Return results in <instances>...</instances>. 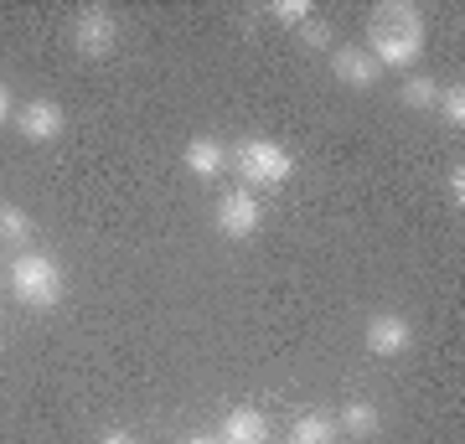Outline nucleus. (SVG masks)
I'll return each mask as SVG.
<instances>
[{
	"label": "nucleus",
	"mask_w": 465,
	"mask_h": 444,
	"mask_svg": "<svg viewBox=\"0 0 465 444\" xmlns=\"http://www.w3.org/2000/svg\"><path fill=\"white\" fill-rule=\"evenodd\" d=\"M424 52V11L409 0H388L367 26V57L378 67H414Z\"/></svg>",
	"instance_id": "obj_1"
},
{
	"label": "nucleus",
	"mask_w": 465,
	"mask_h": 444,
	"mask_svg": "<svg viewBox=\"0 0 465 444\" xmlns=\"http://www.w3.org/2000/svg\"><path fill=\"white\" fill-rule=\"evenodd\" d=\"M238 165V176H243V192H274L295 176V155L280 145V140H269V134H253L243 145L228 155Z\"/></svg>",
	"instance_id": "obj_2"
},
{
	"label": "nucleus",
	"mask_w": 465,
	"mask_h": 444,
	"mask_svg": "<svg viewBox=\"0 0 465 444\" xmlns=\"http://www.w3.org/2000/svg\"><path fill=\"white\" fill-rule=\"evenodd\" d=\"M5 284H11V295L26 305V311H52L57 300H63V263L52 259V253H21L16 263H11V274H5Z\"/></svg>",
	"instance_id": "obj_3"
},
{
	"label": "nucleus",
	"mask_w": 465,
	"mask_h": 444,
	"mask_svg": "<svg viewBox=\"0 0 465 444\" xmlns=\"http://www.w3.org/2000/svg\"><path fill=\"white\" fill-rule=\"evenodd\" d=\"M213 222H217V232H223V238L243 243V238H253V232L264 228V207H259V197H253V192L232 186V192H223V197H217Z\"/></svg>",
	"instance_id": "obj_4"
},
{
	"label": "nucleus",
	"mask_w": 465,
	"mask_h": 444,
	"mask_svg": "<svg viewBox=\"0 0 465 444\" xmlns=\"http://www.w3.org/2000/svg\"><path fill=\"white\" fill-rule=\"evenodd\" d=\"M73 47L84 52V57H109L119 47V16L109 5H84L73 16Z\"/></svg>",
	"instance_id": "obj_5"
},
{
	"label": "nucleus",
	"mask_w": 465,
	"mask_h": 444,
	"mask_svg": "<svg viewBox=\"0 0 465 444\" xmlns=\"http://www.w3.org/2000/svg\"><path fill=\"white\" fill-rule=\"evenodd\" d=\"M11 119H16L21 140H32V145H52V140L67 130V114H63V104H57V99H32V104H21Z\"/></svg>",
	"instance_id": "obj_6"
},
{
	"label": "nucleus",
	"mask_w": 465,
	"mask_h": 444,
	"mask_svg": "<svg viewBox=\"0 0 465 444\" xmlns=\"http://www.w3.org/2000/svg\"><path fill=\"white\" fill-rule=\"evenodd\" d=\"M367 351L372 357H403L409 346H414V326H409V315H399V311H382V315H372L367 321Z\"/></svg>",
	"instance_id": "obj_7"
},
{
	"label": "nucleus",
	"mask_w": 465,
	"mask_h": 444,
	"mask_svg": "<svg viewBox=\"0 0 465 444\" xmlns=\"http://www.w3.org/2000/svg\"><path fill=\"white\" fill-rule=\"evenodd\" d=\"M331 73H336L341 83H347V88H372L382 67L372 63V57H367V47H336V57H331Z\"/></svg>",
	"instance_id": "obj_8"
},
{
	"label": "nucleus",
	"mask_w": 465,
	"mask_h": 444,
	"mask_svg": "<svg viewBox=\"0 0 465 444\" xmlns=\"http://www.w3.org/2000/svg\"><path fill=\"white\" fill-rule=\"evenodd\" d=\"M182 161L192 176H202V182H213V176H223V165H228V150L217 145L213 134H197V140H186Z\"/></svg>",
	"instance_id": "obj_9"
},
{
	"label": "nucleus",
	"mask_w": 465,
	"mask_h": 444,
	"mask_svg": "<svg viewBox=\"0 0 465 444\" xmlns=\"http://www.w3.org/2000/svg\"><path fill=\"white\" fill-rule=\"evenodd\" d=\"M223 444H269V419L259 409H232L223 419Z\"/></svg>",
	"instance_id": "obj_10"
},
{
	"label": "nucleus",
	"mask_w": 465,
	"mask_h": 444,
	"mask_svg": "<svg viewBox=\"0 0 465 444\" xmlns=\"http://www.w3.org/2000/svg\"><path fill=\"white\" fill-rule=\"evenodd\" d=\"M382 429V413L367 403V398H351V403H341V413H336V434H347V439H372Z\"/></svg>",
	"instance_id": "obj_11"
},
{
	"label": "nucleus",
	"mask_w": 465,
	"mask_h": 444,
	"mask_svg": "<svg viewBox=\"0 0 465 444\" xmlns=\"http://www.w3.org/2000/svg\"><path fill=\"white\" fill-rule=\"evenodd\" d=\"M336 439H341L336 419H326V413H300L290 424V444H336Z\"/></svg>",
	"instance_id": "obj_12"
},
{
	"label": "nucleus",
	"mask_w": 465,
	"mask_h": 444,
	"mask_svg": "<svg viewBox=\"0 0 465 444\" xmlns=\"http://www.w3.org/2000/svg\"><path fill=\"white\" fill-rule=\"evenodd\" d=\"M32 232H36V222H32L26 207H0V243L5 248H26Z\"/></svg>",
	"instance_id": "obj_13"
},
{
	"label": "nucleus",
	"mask_w": 465,
	"mask_h": 444,
	"mask_svg": "<svg viewBox=\"0 0 465 444\" xmlns=\"http://www.w3.org/2000/svg\"><path fill=\"white\" fill-rule=\"evenodd\" d=\"M399 99L409 104V109H434V104H440V83L424 78V73H414V78L399 88Z\"/></svg>",
	"instance_id": "obj_14"
},
{
	"label": "nucleus",
	"mask_w": 465,
	"mask_h": 444,
	"mask_svg": "<svg viewBox=\"0 0 465 444\" xmlns=\"http://www.w3.org/2000/svg\"><path fill=\"white\" fill-rule=\"evenodd\" d=\"M434 109H440V119H445V124H455V130H460V124H465V88H460V83L440 88V104H434Z\"/></svg>",
	"instance_id": "obj_15"
},
{
	"label": "nucleus",
	"mask_w": 465,
	"mask_h": 444,
	"mask_svg": "<svg viewBox=\"0 0 465 444\" xmlns=\"http://www.w3.org/2000/svg\"><path fill=\"white\" fill-rule=\"evenodd\" d=\"M269 16L280 21V26H305V21L316 16V11H311V5H305V0H274V5H269Z\"/></svg>",
	"instance_id": "obj_16"
},
{
	"label": "nucleus",
	"mask_w": 465,
	"mask_h": 444,
	"mask_svg": "<svg viewBox=\"0 0 465 444\" xmlns=\"http://www.w3.org/2000/svg\"><path fill=\"white\" fill-rule=\"evenodd\" d=\"M300 42H305V47H326V42H331V26H326V21H321V16H311V21H305V26H300Z\"/></svg>",
	"instance_id": "obj_17"
},
{
	"label": "nucleus",
	"mask_w": 465,
	"mask_h": 444,
	"mask_svg": "<svg viewBox=\"0 0 465 444\" xmlns=\"http://www.w3.org/2000/svg\"><path fill=\"white\" fill-rule=\"evenodd\" d=\"M445 192H450V202H455V207H460V202H465V171H460V165H455V171H450Z\"/></svg>",
	"instance_id": "obj_18"
},
{
	"label": "nucleus",
	"mask_w": 465,
	"mask_h": 444,
	"mask_svg": "<svg viewBox=\"0 0 465 444\" xmlns=\"http://www.w3.org/2000/svg\"><path fill=\"white\" fill-rule=\"evenodd\" d=\"M99 444H134V434H124V429H109Z\"/></svg>",
	"instance_id": "obj_19"
},
{
	"label": "nucleus",
	"mask_w": 465,
	"mask_h": 444,
	"mask_svg": "<svg viewBox=\"0 0 465 444\" xmlns=\"http://www.w3.org/2000/svg\"><path fill=\"white\" fill-rule=\"evenodd\" d=\"M11 114H16V109H11V94H5V83H0V124H5Z\"/></svg>",
	"instance_id": "obj_20"
},
{
	"label": "nucleus",
	"mask_w": 465,
	"mask_h": 444,
	"mask_svg": "<svg viewBox=\"0 0 465 444\" xmlns=\"http://www.w3.org/2000/svg\"><path fill=\"white\" fill-rule=\"evenodd\" d=\"M182 444H223V439H213V434H192V439H182Z\"/></svg>",
	"instance_id": "obj_21"
}]
</instances>
